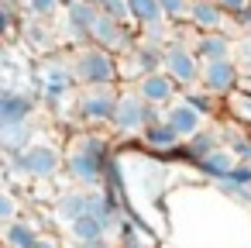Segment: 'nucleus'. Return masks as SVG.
<instances>
[{
    "label": "nucleus",
    "mask_w": 251,
    "mask_h": 248,
    "mask_svg": "<svg viewBox=\"0 0 251 248\" xmlns=\"http://www.w3.org/2000/svg\"><path fill=\"white\" fill-rule=\"evenodd\" d=\"M227 110L234 114V121H237V124L251 128V90H248V93H244V90L230 93V97H227Z\"/></svg>",
    "instance_id": "nucleus-24"
},
{
    "label": "nucleus",
    "mask_w": 251,
    "mask_h": 248,
    "mask_svg": "<svg viewBox=\"0 0 251 248\" xmlns=\"http://www.w3.org/2000/svg\"><path fill=\"white\" fill-rule=\"evenodd\" d=\"M220 7H224L227 14H241V11L251 7V0H220Z\"/></svg>",
    "instance_id": "nucleus-34"
},
{
    "label": "nucleus",
    "mask_w": 251,
    "mask_h": 248,
    "mask_svg": "<svg viewBox=\"0 0 251 248\" xmlns=\"http://www.w3.org/2000/svg\"><path fill=\"white\" fill-rule=\"evenodd\" d=\"M220 145H217V135H210V131H200L196 138H189V145H186V155L193 159V165L200 162V159H206L210 152H217Z\"/></svg>",
    "instance_id": "nucleus-23"
},
{
    "label": "nucleus",
    "mask_w": 251,
    "mask_h": 248,
    "mask_svg": "<svg viewBox=\"0 0 251 248\" xmlns=\"http://www.w3.org/2000/svg\"><path fill=\"white\" fill-rule=\"evenodd\" d=\"M234 165H237V155H234L227 145H220L217 152H210L206 159H200V162H196V169H200L206 179H213V183L227 179V176L234 172Z\"/></svg>",
    "instance_id": "nucleus-17"
},
{
    "label": "nucleus",
    "mask_w": 251,
    "mask_h": 248,
    "mask_svg": "<svg viewBox=\"0 0 251 248\" xmlns=\"http://www.w3.org/2000/svg\"><path fill=\"white\" fill-rule=\"evenodd\" d=\"M117 97L121 90L114 86H83L73 100V110H76V121L79 124H114V110H117Z\"/></svg>",
    "instance_id": "nucleus-5"
},
{
    "label": "nucleus",
    "mask_w": 251,
    "mask_h": 248,
    "mask_svg": "<svg viewBox=\"0 0 251 248\" xmlns=\"http://www.w3.org/2000/svg\"><path fill=\"white\" fill-rule=\"evenodd\" d=\"M42 238H45V234H38V227H35L31 220H25V217H18L14 224L4 227V241H7V248H38Z\"/></svg>",
    "instance_id": "nucleus-22"
},
{
    "label": "nucleus",
    "mask_w": 251,
    "mask_h": 248,
    "mask_svg": "<svg viewBox=\"0 0 251 248\" xmlns=\"http://www.w3.org/2000/svg\"><path fill=\"white\" fill-rule=\"evenodd\" d=\"M227 148L237 155V162H248V165H251V138H248V135H234V138H227Z\"/></svg>",
    "instance_id": "nucleus-29"
},
{
    "label": "nucleus",
    "mask_w": 251,
    "mask_h": 248,
    "mask_svg": "<svg viewBox=\"0 0 251 248\" xmlns=\"http://www.w3.org/2000/svg\"><path fill=\"white\" fill-rule=\"evenodd\" d=\"M25 11L31 18H52V14L66 11V0H25Z\"/></svg>",
    "instance_id": "nucleus-25"
},
{
    "label": "nucleus",
    "mask_w": 251,
    "mask_h": 248,
    "mask_svg": "<svg viewBox=\"0 0 251 248\" xmlns=\"http://www.w3.org/2000/svg\"><path fill=\"white\" fill-rule=\"evenodd\" d=\"M11 165H14L25 179L49 183V179H55L59 172H66V152H62V148H55V145L35 141V145H28L25 152L11 155Z\"/></svg>",
    "instance_id": "nucleus-3"
},
{
    "label": "nucleus",
    "mask_w": 251,
    "mask_h": 248,
    "mask_svg": "<svg viewBox=\"0 0 251 248\" xmlns=\"http://www.w3.org/2000/svg\"><path fill=\"white\" fill-rule=\"evenodd\" d=\"M193 52L203 62H220V59H234V42L224 31H210V35H196Z\"/></svg>",
    "instance_id": "nucleus-16"
},
{
    "label": "nucleus",
    "mask_w": 251,
    "mask_h": 248,
    "mask_svg": "<svg viewBox=\"0 0 251 248\" xmlns=\"http://www.w3.org/2000/svg\"><path fill=\"white\" fill-rule=\"evenodd\" d=\"M237 83H241V66L234 59H220V62H203V76H200V86L206 93H213L217 100H227L230 93H237Z\"/></svg>",
    "instance_id": "nucleus-9"
},
{
    "label": "nucleus",
    "mask_w": 251,
    "mask_h": 248,
    "mask_svg": "<svg viewBox=\"0 0 251 248\" xmlns=\"http://www.w3.org/2000/svg\"><path fill=\"white\" fill-rule=\"evenodd\" d=\"M66 4H69V0H66Z\"/></svg>",
    "instance_id": "nucleus-38"
},
{
    "label": "nucleus",
    "mask_w": 251,
    "mask_h": 248,
    "mask_svg": "<svg viewBox=\"0 0 251 248\" xmlns=\"http://www.w3.org/2000/svg\"><path fill=\"white\" fill-rule=\"evenodd\" d=\"M234 62H237L241 69H251V31H248L241 42H234Z\"/></svg>",
    "instance_id": "nucleus-31"
},
{
    "label": "nucleus",
    "mask_w": 251,
    "mask_h": 248,
    "mask_svg": "<svg viewBox=\"0 0 251 248\" xmlns=\"http://www.w3.org/2000/svg\"><path fill=\"white\" fill-rule=\"evenodd\" d=\"M35 114V100L18 90H4L0 97V124H25Z\"/></svg>",
    "instance_id": "nucleus-15"
},
{
    "label": "nucleus",
    "mask_w": 251,
    "mask_h": 248,
    "mask_svg": "<svg viewBox=\"0 0 251 248\" xmlns=\"http://www.w3.org/2000/svg\"><path fill=\"white\" fill-rule=\"evenodd\" d=\"M189 25L200 31V35H210V31H230V18L227 11L220 7V0H193V11H189Z\"/></svg>",
    "instance_id": "nucleus-14"
},
{
    "label": "nucleus",
    "mask_w": 251,
    "mask_h": 248,
    "mask_svg": "<svg viewBox=\"0 0 251 248\" xmlns=\"http://www.w3.org/2000/svg\"><path fill=\"white\" fill-rule=\"evenodd\" d=\"M158 69H162V49H155L148 42H138L131 52L121 55V83H138Z\"/></svg>",
    "instance_id": "nucleus-10"
},
{
    "label": "nucleus",
    "mask_w": 251,
    "mask_h": 248,
    "mask_svg": "<svg viewBox=\"0 0 251 248\" xmlns=\"http://www.w3.org/2000/svg\"><path fill=\"white\" fill-rule=\"evenodd\" d=\"M182 97H186V100H189V104H193L196 110H203L206 117L213 114V104H217V97H213V93H206L203 86H193V90H186Z\"/></svg>",
    "instance_id": "nucleus-27"
},
{
    "label": "nucleus",
    "mask_w": 251,
    "mask_h": 248,
    "mask_svg": "<svg viewBox=\"0 0 251 248\" xmlns=\"http://www.w3.org/2000/svg\"><path fill=\"white\" fill-rule=\"evenodd\" d=\"M162 69L179 83V86H186V90H193V86H200V76H203V59L193 52V45H186V42H169L165 49H162Z\"/></svg>",
    "instance_id": "nucleus-6"
},
{
    "label": "nucleus",
    "mask_w": 251,
    "mask_h": 248,
    "mask_svg": "<svg viewBox=\"0 0 251 248\" xmlns=\"http://www.w3.org/2000/svg\"><path fill=\"white\" fill-rule=\"evenodd\" d=\"M97 4H100V11H103L107 18H114V21H127V25H131L127 0H97Z\"/></svg>",
    "instance_id": "nucleus-28"
},
{
    "label": "nucleus",
    "mask_w": 251,
    "mask_h": 248,
    "mask_svg": "<svg viewBox=\"0 0 251 248\" xmlns=\"http://www.w3.org/2000/svg\"><path fill=\"white\" fill-rule=\"evenodd\" d=\"M141 141H145L148 148H155V152H165V155H172V152L182 145V138H179V135L165 124V117H162V121H155V124L141 135Z\"/></svg>",
    "instance_id": "nucleus-20"
},
{
    "label": "nucleus",
    "mask_w": 251,
    "mask_h": 248,
    "mask_svg": "<svg viewBox=\"0 0 251 248\" xmlns=\"http://www.w3.org/2000/svg\"><path fill=\"white\" fill-rule=\"evenodd\" d=\"M237 21H241V25L251 31V7H248V11H241V14H237Z\"/></svg>",
    "instance_id": "nucleus-37"
},
{
    "label": "nucleus",
    "mask_w": 251,
    "mask_h": 248,
    "mask_svg": "<svg viewBox=\"0 0 251 248\" xmlns=\"http://www.w3.org/2000/svg\"><path fill=\"white\" fill-rule=\"evenodd\" d=\"M73 69L83 86H114L121 83V55L100 45H79L73 52Z\"/></svg>",
    "instance_id": "nucleus-2"
},
{
    "label": "nucleus",
    "mask_w": 251,
    "mask_h": 248,
    "mask_svg": "<svg viewBox=\"0 0 251 248\" xmlns=\"http://www.w3.org/2000/svg\"><path fill=\"white\" fill-rule=\"evenodd\" d=\"M31 138H35V124L31 121H25V124H0V145H4L7 159L25 152L28 145H35Z\"/></svg>",
    "instance_id": "nucleus-18"
},
{
    "label": "nucleus",
    "mask_w": 251,
    "mask_h": 248,
    "mask_svg": "<svg viewBox=\"0 0 251 248\" xmlns=\"http://www.w3.org/2000/svg\"><path fill=\"white\" fill-rule=\"evenodd\" d=\"M127 14H131V25H138L145 31L165 25V14H162L158 0H127Z\"/></svg>",
    "instance_id": "nucleus-19"
},
{
    "label": "nucleus",
    "mask_w": 251,
    "mask_h": 248,
    "mask_svg": "<svg viewBox=\"0 0 251 248\" xmlns=\"http://www.w3.org/2000/svg\"><path fill=\"white\" fill-rule=\"evenodd\" d=\"M79 248H121V245H114L110 238H100V241H86V245H79Z\"/></svg>",
    "instance_id": "nucleus-35"
},
{
    "label": "nucleus",
    "mask_w": 251,
    "mask_h": 248,
    "mask_svg": "<svg viewBox=\"0 0 251 248\" xmlns=\"http://www.w3.org/2000/svg\"><path fill=\"white\" fill-rule=\"evenodd\" d=\"M107 220L103 217H97V214H83V217H76V220H69V234L79 241V245H86V241H100V238H107Z\"/></svg>",
    "instance_id": "nucleus-21"
},
{
    "label": "nucleus",
    "mask_w": 251,
    "mask_h": 248,
    "mask_svg": "<svg viewBox=\"0 0 251 248\" xmlns=\"http://www.w3.org/2000/svg\"><path fill=\"white\" fill-rule=\"evenodd\" d=\"M38 248H62V241H59V238H52V234H45V238L38 241Z\"/></svg>",
    "instance_id": "nucleus-36"
},
{
    "label": "nucleus",
    "mask_w": 251,
    "mask_h": 248,
    "mask_svg": "<svg viewBox=\"0 0 251 248\" xmlns=\"http://www.w3.org/2000/svg\"><path fill=\"white\" fill-rule=\"evenodd\" d=\"M0 25H4L7 35L14 31V0H4V7H0Z\"/></svg>",
    "instance_id": "nucleus-32"
},
{
    "label": "nucleus",
    "mask_w": 251,
    "mask_h": 248,
    "mask_svg": "<svg viewBox=\"0 0 251 248\" xmlns=\"http://www.w3.org/2000/svg\"><path fill=\"white\" fill-rule=\"evenodd\" d=\"M162 107H151L141 100L138 90H121L117 97V110H114V131L117 135H145L155 121H162L165 114H158Z\"/></svg>",
    "instance_id": "nucleus-4"
},
{
    "label": "nucleus",
    "mask_w": 251,
    "mask_h": 248,
    "mask_svg": "<svg viewBox=\"0 0 251 248\" xmlns=\"http://www.w3.org/2000/svg\"><path fill=\"white\" fill-rule=\"evenodd\" d=\"M121 248H148V241H141V238H138V231H134V227H127V231H124Z\"/></svg>",
    "instance_id": "nucleus-33"
},
{
    "label": "nucleus",
    "mask_w": 251,
    "mask_h": 248,
    "mask_svg": "<svg viewBox=\"0 0 251 248\" xmlns=\"http://www.w3.org/2000/svg\"><path fill=\"white\" fill-rule=\"evenodd\" d=\"M90 45H100V49H107V52H114V55H124V52H131L134 45H138V38H134V31L127 28V21H114V18H100L97 21V28H93V42Z\"/></svg>",
    "instance_id": "nucleus-11"
},
{
    "label": "nucleus",
    "mask_w": 251,
    "mask_h": 248,
    "mask_svg": "<svg viewBox=\"0 0 251 248\" xmlns=\"http://www.w3.org/2000/svg\"><path fill=\"white\" fill-rule=\"evenodd\" d=\"M38 83H42L45 100L59 107V100L66 93H73V86L79 83L76 80V69H73V59H45L42 69H38Z\"/></svg>",
    "instance_id": "nucleus-7"
},
{
    "label": "nucleus",
    "mask_w": 251,
    "mask_h": 248,
    "mask_svg": "<svg viewBox=\"0 0 251 248\" xmlns=\"http://www.w3.org/2000/svg\"><path fill=\"white\" fill-rule=\"evenodd\" d=\"M100 18H103V11L97 0H69L66 4V35L73 42L86 45V42H93V28Z\"/></svg>",
    "instance_id": "nucleus-8"
},
{
    "label": "nucleus",
    "mask_w": 251,
    "mask_h": 248,
    "mask_svg": "<svg viewBox=\"0 0 251 248\" xmlns=\"http://www.w3.org/2000/svg\"><path fill=\"white\" fill-rule=\"evenodd\" d=\"M107 165L110 162H107V141H103V135H97V131L73 135V141L66 148V176L76 186H86V190L100 186L107 179V172H110Z\"/></svg>",
    "instance_id": "nucleus-1"
},
{
    "label": "nucleus",
    "mask_w": 251,
    "mask_h": 248,
    "mask_svg": "<svg viewBox=\"0 0 251 248\" xmlns=\"http://www.w3.org/2000/svg\"><path fill=\"white\" fill-rule=\"evenodd\" d=\"M165 124H169L182 141H189V138H196V135L203 131L206 114H203V110H196L186 97H179L176 104H169V107H165Z\"/></svg>",
    "instance_id": "nucleus-13"
},
{
    "label": "nucleus",
    "mask_w": 251,
    "mask_h": 248,
    "mask_svg": "<svg viewBox=\"0 0 251 248\" xmlns=\"http://www.w3.org/2000/svg\"><path fill=\"white\" fill-rule=\"evenodd\" d=\"M134 90L141 93L145 104H151V107H169V104L179 100V90H182V86H179L165 69H158V73H148L145 80H138Z\"/></svg>",
    "instance_id": "nucleus-12"
},
{
    "label": "nucleus",
    "mask_w": 251,
    "mask_h": 248,
    "mask_svg": "<svg viewBox=\"0 0 251 248\" xmlns=\"http://www.w3.org/2000/svg\"><path fill=\"white\" fill-rule=\"evenodd\" d=\"M158 4H162V14H165V21H189L193 0H158Z\"/></svg>",
    "instance_id": "nucleus-26"
},
{
    "label": "nucleus",
    "mask_w": 251,
    "mask_h": 248,
    "mask_svg": "<svg viewBox=\"0 0 251 248\" xmlns=\"http://www.w3.org/2000/svg\"><path fill=\"white\" fill-rule=\"evenodd\" d=\"M18 220V200H14V193H0V224H14Z\"/></svg>",
    "instance_id": "nucleus-30"
}]
</instances>
